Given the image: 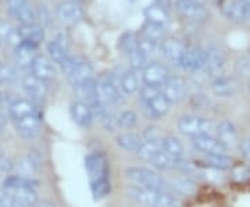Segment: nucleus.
<instances>
[{
  "mask_svg": "<svg viewBox=\"0 0 250 207\" xmlns=\"http://www.w3.org/2000/svg\"><path fill=\"white\" fill-rule=\"evenodd\" d=\"M161 149V142H150V141H143V145L141 146L138 157L146 163L152 162V159L156 156V153Z\"/></svg>",
  "mask_w": 250,
  "mask_h": 207,
  "instance_id": "nucleus-40",
  "label": "nucleus"
},
{
  "mask_svg": "<svg viewBox=\"0 0 250 207\" xmlns=\"http://www.w3.org/2000/svg\"><path fill=\"white\" fill-rule=\"evenodd\" d=\"M138 121H139V117L134 110H124L118 114V125L125 131L134 129L135 126L138 125Z\"/></svg>",
  "mask_w": 250,
  "mask_h": 207,
  "instance_id": "nucleus-41",
  "label": "nucleus"
},
{
  "mask_svg": "<svg viewBox=\"0 0 250 207\" xmlns=\"http://www.w3.org/2000/svg\"><path fill=\"white\" fill-rule=\"evenodd\" d=\"M171 189L174 192H178L181 195L185 196H190L196 192V184L192 178H189L188 175H179V177H174L170 181Z\"/></svg>",
  "mask_w": 250,
  "mask_h": 207,
  "instance_id": "nucleus-31",
  "label": "nucleus"
},
{
  "mask_svg": "<svg viewBox=\"0 0 250 207\" xmlns=\"http://www.w3.org/2000/svg\"><path fill=\"white\" fill-rule=\"evenodd\" d=\"M160 47L163 54L170 60L171 63L175 64H179L181 59H182V54H184L185 49H187V46L184 45L179 39H175V38L164 39Z\"/></svg>",
  "mask_w": 250,
  "mask_h": 207,
  "instance_id": "nucleus-22",
  "label": "nucleus"
},
{
  "mask_svg": "<svg viewBox=\"0 0 250 207\" xmlns=\"http://www.w3.org/2000/svg\"><path fill=\"white\" fill-rule=\"evenodd\" d=\"M143 141H150V142H161L163 141V132L159 126H147L143 132Z\"/></svg>",
  "mask_w": 250,
  "mask_h": 207,
  "instance_id": "nucleus-46",
  "label": "nucleus"
},
{
  "mask_svg": "<svg viewBox=\"0 0 250 207\" xmlns=\"http://www.w3.org/2000/svg\"><path fill=\"white\" fill-rule=\"evenodd\" d=\"M129 198L134 199L136 203L145 207H177L178 202L174 193L164 192V190L143 188L138 185H131L128 188Z\"/></svg>",
  "mask_w": 250,
  "mask_h": 207,
  "instance_id": "nucleus-1",
  "label": "nucleus"
},
{
  "mask_svg": "<svg viewBox=\"0 0 250 207\" xmlns=\"http://www.w3.org/2000/svg\"><path fill=\"white\" fill-rule=\"evenodd\" d=\"M224 65H225V57L221 50L218 49H208L207 50V62H206L205 70L207 74L218 77L223 72Z\"/></svg>",
  "mask_w": 250,
  "mask_h": 207,
  "instance_id": "nucleus-25",
  "label": "nucleus"
},
{
  "mask_svg": "<svg viewBox=\"0 0 250 207\" xmlns=\"http://www.w3.org/2000/svg\"><path fill=\"white\" fill-rule=\"evenodd\" d=\"M192 1H196V3H200V4H205L206 0H192Z\"/></svg>",
  "mask_w": 250,
  "mask_h": 207,
  "instance_id": "nucleus-54",
  "label": "nucleus"
},
{
  "mask_svg": "<svg viewBox=\"0 0 250 207\" xmlns=\"http://www.w3.org/2000/svg\"><path fill=\"white\" fill-rule=\"evenodd\" d=\"M161 88H163L161 89L163 95L168 99L171 104L182 102L185 98V93H187V83L179 77H170L168 81L166 82Z\"/></svg>",
  "mask_w": 250,
  "mask_h": 207,
  "instance_id": "nucleus-15",
  "label": "nucleus"
},
{
  "mask_svg": "<svg viewBox=\"0 0 250 207\" xmlns=\"http://www.w3.org/2000/svg\"><path fill=\"white\" fill-rule=\"evenodd\" d=\"M3 156H4V153H3V150L0 149V157H3Z\"/></svg>",
  "mask_w": 250,
  "mask_h": 207,
  "instance_id": "nucleus-55",
  "label": "nucleus"
},
{
  "mask_svg": "<svg viewBox=\"0 0 250 207\" xmlns=\"http://www.w3.org/2000/svg\"><path fill=\"white\" fill-rule=\"evenodd\" d=\"M38 181L32 180L31 177H25V175H21V174H17V175H10L7 180L4 181V186L7 190H17L22 189V188H32V189H36L38 188Z\"/></svg>",
  "mask_w": 250,
  "mask_h": 207,
  "instance_id": "nucleus-32",
  "label": "nucleus"
},
{
  "mask_svg": "<svg viewBox=\"0 0 250 207\" xmlns=\"http://www.w3.org/2000/svg\"><path fill=\"white\" fill-rule=\"evenodd\" d=\"M145 17L147 22L164 27L168 22V13L161 4H150L145 9Z\"/></svg>",
  "mask_w": 250,
  "mask_h": 207,
  "instance_id": "nucleus-29",
  "label": "nucleus"
},
{
  "mask_svg": "<svg viewBox=\"0 0 250 207\" xmlns=\"http://www.w3.org/2000/svg\"><path fill=\"white\" fill-rule=\"evenodd\" d=\"M100 120H102L103 126H104L106 131L113 132V131H116V129L120 128V125H118V116H114L113 113H107L104 117L100 118Z\"/></svg>",
  "mask_w": 250,
  "mask_h": 207,
  "instance_id": "nucleus-47",
  "label": "nucleus"
},
{
  "mask_svg": "<svg viewBox=\"0 0 250 207\" xmlns=\"http://www.w3.org/2000/svg\"><path fill=\"white\" fill-rule=\"evenodd\" d=\"M39 159L34 153H29L25 157H21L16 163V168L21 172V175L31 177V174H35L39 170Z\"/></svg>",
  "mask_w": 250,
  "mask_h": 207,
  "instance_id": "nucleus-35",
  "label": "nucleus"
},
{
  "mask_svg": "<svg viewBox=\"0 0 250 207\" xmlns=\"http://www.w3.org/2000/svg\"><path fill=\"white\" fill-rule=\"evenodd\" d=\"M3 106V95H1V92H0V107Z\"/></svg>",
  "mask_w": 250,
  "mask_h": 207,
  "instance_id": "nucleus-53",
  "label": "nucleus"
},
{
  "mask_svg": "<svg viewBox=\"0 0 250 207\" xmlns=\"http://www.w3.org/2000/svg\"><path fill=\"white\" fill-rule=\"evenodd\" d=\"M120 88H121L125 96H132L138 90H141L139 78L136 75V71H134V70L125 71L120 77Z\"/></svg>",
  "mask_w": 250,
  "mask_h": 207,
  "instance_id": "nucleus-30",
  "label": "nucleus"
},
{
  "mask_svg": "<svg viewBox=\"0 0 250 207\" xmlns=\"http://www.w3.org/2000/svg\"><path fill=\"white\" fill-rule=\"evenodd\" d=\"M139 41L141 39L138 38L136 34H134V32H126L120 39V47L129 56L131 53H134L135 50L139 49Z\"/></svg>",
  "mask_w": 250,
  "mask_h": 207,
  "instance_id": "nucleus-42",
  "label": "nucleus"
},
{
  "mask_svg": "<svg viewBox=\"0 0 250 207\" xmlns=\"http://www.w3.org/2000/svg\"><path fill=\"white\" fill-rule=\"evenodd\" d=\"M32 207H56V205H54L53 202H50V200L42 199V200H38Z\"/></svg>",
  "mask_w": 250,
  "mask_h": 207,
  "instance_id": "nucleus-50",
  "label": "nucleus"
},
{
  "mask_svg": "<svg viewBox=\"0 0 250 207\" xmlns=\"http://www.w3.org/2000/svg\"><path fill=\"white\" fill-rule=\"evenodd\" d=\"M0 41H1V39H0Z\"/></svg>",
  "mask_w": 250,
  "mask_h": 207,
  "instance_id": "nucleus-58",
  "label": "nucleus"
},
{
  "mask_svg": "<svg viewBox=\"0 0 250 207\" xmlns=\"http://www.w3.org/2000/svg\"><path fill=\"white\" fill-rule=\"evenodd\" d=\"M17 80V71L13 65L0 63V83H13Z\"/></svg>",
  "mask_w": 250,
  "mask_h": 207,
  "instance_id": "nucleus-45",
  "label": "nucleus"
},
{
  "mask_svg": "<svg viewBox=\"0 0 250 207\" xmlns=\"http://www.w3.org/2000/svg\"><path fill=\"white\" fill-rule=\"evenodd\" d=\"M161 149L164 152H167L168 154H171L172 157H177V159L184 157V153H185V149H184L182 142L179 141L178 138L171 135L163 138V141H161Z\"/></svg>",
  "mask_w": 250,
  "mask_h": 207,
  "instance_id": "nucleus-36",
  "label": "nucleus"
},
{
  "mask_svg": "<svg viewBox=\"0 0 250 207\" xmlns=\"http://www.w3.org/2000/svg\"><path fill=\"white\" fill-rule=\"evenodd\" d=\"M98 93L99 99L102 100L107 107L121 104L124 102V93L120 88V78L117 81L111 75H108L98 82Z\"/></svg>",
  "mask_w": 250,
  "mask_h": 207,
  "instance_id": "nucleus-4",
  "label": "nucleus"
},
{
  "mask_svg": "<svg viewBox=\"0 0 250 207\" xmlns=\"http://www.w3.org/2000/svg\"><path fill=\"white\" fill-rule=\"evenodd\" d=\"M21 86H22V89L27 92V95H29L34 99H43L46 93H47L46 82L39 80L34 74L25 75L22 78V81H21Z\"/></svg>",
  "mask_w": 250,
  "mask_h": 207,
  "instance_id": "nucleus-21",
  "label": "nucleus"
},
{
  "mask_svg": "<svg viewBox=\"0 0 250 207\" xmlns=\"http://www.w3.org/2000/svg\"><path fill=\"white\" fill-rule=\"evenodd\" d=\"M74 89H75V93H77L80 102H83V103L89 104L90 107L98 103V82H95L92 80V81H88L85 82V83H82V85L75 86Z\"/></svg>",
  "mask_w": 250,
  "mask_h": 207,
  "instance_id": "nucleus-23",
  "label": "nucleus"
},
{
  "mask_svg": "<svg viewBox=\"0 0 250 207\" xmlns=\"http://www.w3.org/2000/svg\"><path fill=\"white\" fill-rule=\"evenodd\" d=\"M39 17H41V21H46V24H49V13L45 9H41Z\"/></svg>",
  "mask_w": 250,
  "mask_h": 207,
  "instance_id": "nucleus-52",
  "label": "nucleus"
},
{
  "mask_svg": "<svg viewBox=\"0 0 250 207\" xmlns=\"http://www.w3.org/2000/svg\"><path fill=\"white\" fill-rule=\"evenodd\" d=\"M203 162L215 170H227L232 166V159L228 154H203Z\"/></svg>",
  "mask_w": 250,
  "mask_h": 207,
  "instance_id": "nucleus-38",
  "label": "nucleus"
},
{
  "mask_svg": "<svg viewBox=\"0 0 250 207\" xmlns=\"http://www.w3.org/2000/svg\"><path fill=\"white\" fill-rule=\"evenodd\" d=\"M47 53L50 56V60L53 63L62 65L70 56H68V52H67V47L60 43L59 41H50L47 43Z\"/></svg>",
  "mask_w": 250,
  "mask_h": 207,
  "instance_id": "nucleus-37",
  "label": "nucleus"
},
{
  "mask_svg": "<svg viewBox=\"0 0 250 207\" xmlns=\"http://www.w3.org/2000/svg\"><path fill=\"white\" fill-rule=\"evenodd\" d=\"M215 136L228 149H231L233 146H239V144H241L238 129H236V126L232 121H229V120H223L221 123L217 124Z\"/></svg>",
  "mask_w": 250,
  "mask_h": 207,
  "instance_id": "nucleus-12",
  "label": "nucleus"
},
{
  "mask_svg": "<svg viewBox=\"0 0 250 207\" xmlns=\"http://www.w3.org/2000/svg\"><path fill=\"white\" fill-rule=\"evenodd\" d=\"M67 78L74 88L85 83V82L92 81L93 80V67L88 62H78L74 65L70 74L67 75Z\"/></svg>",
  "mask_w": 250,
  "mask_h": 207,
  "instance_id": "nucleus-20",
  "label": "nucleus"
},
{
  "mask_svg": "<svg viewBox=\"0 0 250 207\" xmlns=\"http://www.w3.org/2000/svg\"><path fill=\"white\" fill-rule=\"evenodd\" d=\"M142 104L146 116L150 120H159V118L164 117L166 114H168L171 108V103L163 95V92L157 93L156 96H153L152 99L142 102Z\"/></svg>",
  "mask_w": 250,
  "mask_h": 207,
  "instance_id": "nucleus-9",
  "label": "nucleus"
},
{
  "mask_svg": "<svg viewBox=\"0 0 250 207\" xmlns=\"http://www.w3.org/2000/svg\"><path fill=\"white\" fill-rule=\"evenodd\" d=\"M36 113H38V110L35 108V106L28 100L17 99L9 106V116L13 121H17V120H21V118L31 116V114H36Z\"/></svg>",
  "mask_w": 250,
  "mask_h": 207,
  "instance_id": "nucleus-27",
  "label": "nucleus"
},
{
  "mask_svg": "<svg viewBox=\"0 0 250 207\" xmlns=\"http://www.w3.org/2000/svg\"><path fill=\"white\" fill-rule=\"evenodd\" d=\"M177 9L179 14L190 21H205L208 13L205 9V4H200L192 0H177Z\"/></svg>",
  "mask_w": 250,
  "mask_h": 207,
  "instance_id": "nucleus-14",
  "label": "nucleus"
},
{
  "mask_svg": "<svg viewBox=\"0 0 250 207\" xmlns=\"http://www.w3.org/2000/svg\"><path fill=\"white\" fill-rule=\"evenodd\" d=\"M70 113H71V118L74 120V123L85 129L89 128L93 124V118H96L89 104L80 102V100L72 103L70 107Z\"/></svg>",
  "mask_w": 250,
  "mask_h": 207,
  "instance_id": "nucleus-17",
  "label": "nucleus"
},
{
  "mask_svg": "<svg viewBox=\"0 0 250 207\" xmlns=\"http://www.w3.org/2000/svg\"><path fill=\"white\" fill-rule=\"evenodd\" d=\"M206 62H207V50L206 49L197 47V46H187L178 65L185 71L196 72L205 70Z\"/></svg>",
  "mask_w": 250,
  "mask_h": 207,
  "instance_id": "nucleus-6",
  "label": "nucleus"
},
{
  "mask_svg": "<svg viewBox=\"0 0 250 207\" xmlns=\"http://www.w3.org/2000/svg\"><path fill=\"white\" fill-rule=\"evenodd\" d=\"M164 27L160 25H154L150 22H146L142 31V38L143 39H147L150 42H154L157 45H161L163 41H164Z\"/></svg>",
  "mask_w": 250,
  "mask_h": 207,
  "instance_id": "nucleus-39",
  "label": "nucleus"
},
{
  "mask_svg": "<svg viewBox=\"0 0 250 207\" xmlns=\"http://www.w3.org/2000/svg\"><path fill=\"white\" fill-rule=\"evenodd\" d=\"M170 78V71L166 65L160 63H149L142 71V80L145 85H150V86H157L160 88Z\"/></svg>",
  "mask_w": 250,
  "mask_h": 207,
  "instance_id": "nucleus-8",
  "label": "nucleus"
},
{
  "mask_svg": "<svg viewBox=\"0 0 250 207\" xmlns=\"http://www.w3.org/2000/svg\"><path fill=\"white\" fill-rule=\"evenodd\" d=\"M245 1H248V3H249V4H250V0H245Z\"/></svg>",
  "mask_w": 250,
  "mask_h": 207,
  "instance_id": "nucleus-57",
  "label": "nucleus"
},
{
  "mask_svg": "<svg viewBox=\"0 0 250 207\" xmlns=\"http://www.w3.org/2000/svg\"><path fill=\"white\" fill-rule=\"evenodd\" d=\"M211 90L218 98H231L238 90V82L229 75H218L211 82Z\"/></svg>",
  "mask_w": 250,
  "mask_h": 207,
  "instance_id": "nucleus-18",
  "label": "nucleus"
},
{
  "mask_svg": "<svg viewBox=\"0 0 250 207\" xmlns=\"http://www.w3.org/2000/svg\"><path fill=\"white\" fill-rule=\"evenodd\" d=\"M11 193H13V207H32L39 200L36 190L32 188L13 190Z\"/></svg>",
  "mask_w": 250,
  "mask_h": 207,
  "instance_id": "nucleus-28",
  "label": "nucleus"
},
{
  "mask_svg": "<svg viewBox=\"0 0 250 207\" xmlns=\"http://www.w3.org/2000/svg\"><path fill=\"white\" fill-rule=\"evenodd\" d=\"M116 144L117 146H120L121 149H124L126 152L138 153L141 146L143 145V138L142 135H139L136 132L126 131V132H123V134L117 135Z\"/></svg>",
  "mask_w": 250,
  "mask_h": 207,
  "instance_id": "nucleus-24",
  "label": "nucleus"
},
{
  "mask_svg": "<svg viewBox=\"0 0 250 207\" xmlns=\"http://www.w3.org/2000/svg\"><path fill=\"white\" fill-rule=\"evenodd\" d=\"M178 129L184 135L196 138L202 135H215L214 124L208 118L197 116H184L179 118Z\"/></svg>",
  "mask_w": 250,
  "mask_h": 207,
  "instance_id": "nucleus-3",
  "label": "nucleus"
},
{
  "mask_svg": "<svg viewBox=\"0 0 250 207\" xmlns=\"http://www.w3.org/2000/svg\"><path fill=\"white\" fill-rule=\"evenodd\" d=\"M7 10L13 17H16L22 24H35V13L29 6L28 0H7Z\"/></svg>",
  "mask_w": 250,
  "mask_h": 207,
  "instance_id": "nucleus-13",
  "label": "nucleus"
},
{
  "mask_svg": "<svg viewBox=\"0 0 250 207\" xmlns=\"http://www.w3.org/2000/svg\"><path fill=\"white\" fill-rule=\"evenodd\" d=\"M220 10L224 16L232 21H249L250 4L245 0H220Z\"/></svg>",
  "mask_w": 250,
  "mask_h": 207,
  "instance_id": "nucleus-7",
  "label": "nucleus"
},
{
  "mask_svg": "<svg viewBox=\"0 0 250 207\" xmlns=\"http://www.w3.org/2000/svg\"><path fill=\"white\" fill-rule=\"evenodd\" d=\"M85 168L90 182L108 178V162L103 152H92L85 157Z\"/></svg>",
  "mask_w": 250,
  "mask_h": 207,
  "instance_id": "nucleus-5",
  "label": "nucleus"
},
{
  "mask_svg": "<svg viewBox=\"0 0 250 207\" xmlns=\"http://www.w3.org/2000/svg\"><path fill=\"white\" fill-rule=\"evenodd\" d=\"M192 145L197 152L203 154H227L228 152V147L224 146L214 135H202L192 138Z\"/></svg>",
  "mask_w": 250,
  "mask_h": 207,
  "instance_id": "nucleus-10",
  "label": "nucleus"
},
{
  "mask_svg": "<svg viewBox=\"0 0 250 207\" xmlns=\"http://www.w3.org/2000/svg\"><path fill=\"white\" fill-rule=\"evenodd\" d=\"M36 47L38 46L24 41L21 45L16 47V62L20 67H31L36 57Z\"/></svg>",
  "mask_w": 250,
  "mask_h": 207,
  "instance_id": "nucleus-26",
  "label": "nucleus"
},
{
  "mask_svg": "<svg viewBox=\"0 0 250 207\" xmlns=\"http://www.w3.org/2000/svg\"><path fill=\"white\" fill-rule=\"evenodd\" d=\"M13 31H14V28L11 27L7 21H0V39L1 41H6Z\"/></svg>",
  "mask_w": 250,
  "mask_h": 207,
  "instance_id": "nucleus-48",
  "label": "nucleus"
},
{
  "mask_svg": "<svg viewBox=\"0 0 250 207\" xmlns=\"http://www.w3.org/2000/svg\"><path fill=\"white\" fill-rule=\"evenodd\" d=\"M20 34L22 36L24 41L31 42L34 45H39L43 42L45 39V32H43V28L36 25V24H27V25H22V27L18 29Z\"/></svg>",
  "mask_w": 250,
  "mask_h": 207,
  "instance_id": "nucleus-34",
  "label": "nucleus"
},
{
  "mask_svg": "<svg viewBox=\"0 0 250 207\" xmlns=\"http://www.w3.org/2000/svg\"><path fill=\"white\" fill-rule=\"evenodd\" d=\"M31 68H32V74L42 81L49 82L56 77V68H54L53 62L42 54L36 56Z\"/></svg>",
  "mask_w": 250,
  "mask_h": 207,
  "instance_id": "nucleus-19",
  "label": "nucleus"
},
{
  "mask_svg": "<svg viewBox=\"0 0 250 207\" xmlns=\"http://www.w3.org/2000/svg\"><path fill=\"white\" fill-rule=\"evenodd\" d=\"M153 167L156 170H160V171H170V170H175L177 168V164H178V159L177 157H172L171 154L167 152H164L163 149H160L156 156L152 159L150 162Z\"/></svg>",
  "mask_w": 250,
  "mask_h": 207,
  "instance_id": "nucleus-33",
  "label": "nucleus"
},
{
  "mask_svg": "<svg viewBox=\"0 0 250 207\" xmlns=\"http://www.w3.org/2000/svg\"><path fill=\"white\" fill-rule=\"evenodd\" d=\"M14 124H16L18 135L25 138V139H32L39 134L42 120H41L39 113H36V114H31V116L14 121Z\"/></svg>",
  "mask_w": 250,
  "mask_h": 207,
  "instance_id": "nucleus-16",
  "label": "nucleus"
},
{
  "mask_svg": "<svg viewBox=\"0 0 250 207\" xmlns=\"http://www.w3.org/2000/svg\"><path fill=\"white\" fill-rule=\"evenodd\" d=\"M128 59H129L131 68H132L134 71H139V70L145 68V67L147 65V60H149V57L143 53L141 49H138V50H135L134 53L129 54Z\"/></svg>",
  "mask_w": 250,
  "mask_h": 207,
  "instance_id": "nucleus-44",
  "label": "nucleus"
},
{
  "mask_svg": "<svg viewBox=\"0 0 250 207\" xmlns=\"http://www.w3.org/2000/svg\"><path fill=\"white\" fill-rule=\"evenodd\" d=\"M110 189H111V186H110L108 178L96 181V182H90V192H92L93 198L96 200H100V199H104L106 196H108Z\"/></svg>",
  "mask_w": 250,
  "mask_h": 207,
  "instance_id": "nucleus-43",
  "label": "nucleus"
},
{
  "mask_svg": "<svg viewBox=\"0 0 250 207\" xmlns=\"http://www.w3.org/2000/svg\"><path fill=\"white\" fill-rule=\"evenodd\" d=\"M239 149H241L242 156H243L245 159L250 160V139L241 141V144H239Z\"/></svg>",
  "mask_w": 250,
  "mask_h": 207,
  "instance_id": "nucleus-49",
  "label": "nucleus"
},
{
  "mask_svg": "<svg viewBox=\"0 0 250 207\" xmlns=\"http://www.w3.org/2000/svg\"><path fill=\"white\" fill-rule=\"evenodd\" d=\"M72 1H77V3H81L82 0H72Z\"/></svg>",
  "mask_w": 250,
  "mask_h": 207,
  "instance_id": "nucleus-56",
  "label": "nucleus"
},
{
  "mask_svg": "<svg viewBox=\"0 0 250 207\" xmlns=\"http://www.w3.org/2000/svg\"><path fill=\"white\" fill-rule=\"evenodd\" d=\"M6 125H7V117L3 113H0V134L4 131Z\"/></svg>",
  "mask_w": 250,
  "mask_h": 207,
  "instance_id": "nucleus-51",
  "label": "nucleus"
},
{
  "mask_svg": "<svg viewBox=\"0 0 250 207\" xmlns=\"http://www.w3.org/2000/svg\"><path fill=\"white\" fill-rule=\"evenodd\" d=\"M125 177L132 185L174 193V190L171 189L170 182H167L159 172L153 171L150 168H146V167H128L125 170Z\"/></svg>",
  "mask_w": 250,
  "mask_h": 207,
  "instance_id": "nucleus-2",
  "label": "nucleus"
},
{
  "mask_svg": "<svg viewBox=\"0 0 250 207\" xmlns=\"http://www.w3.org/2000/svg\"><path fill=\"white\" fill-rule=\"evenodd\" d=\"M56 13H57V17L60 18L64 24H68V25L78 24L80 21H82L83 14H85L80 3L72 1V0L60 3L56 9Z\"/></svg>",
  "mask_w": 250,
  "mask_h": 207,
  "instance_id": "nucleus-11",
  "label": "nucleus"
}]
</instances>
